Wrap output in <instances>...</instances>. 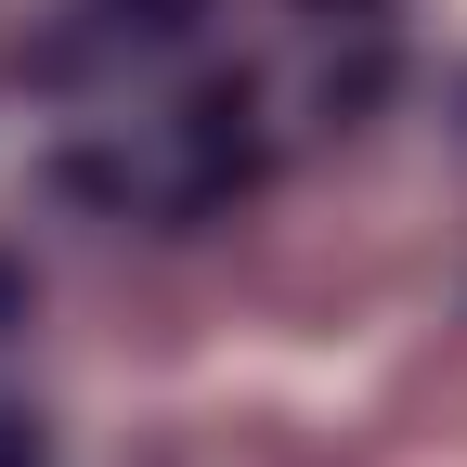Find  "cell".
<instances>
[{
	"instance_id": "cell-1",
	"label": "cell",
	"mask_w": 467,
	"mask_h": 467,
	"mask_svg": "<svg viewBox=\"0 0 467 467\" xmlns=\"http://www.w3.org/2000/svg\"><path fill=\"white\" fill-rule=\"evenodd\" d=\"M195 14H208V0H104L91 26H104V39H182Z\"/></svg>"
},
{
	"instance_id": "cell-2",
	"label": "cell",
	"mask_w": 467,
	"mask_h": 467,
	"mask_svg": "<svg viewBox=\"0 0 467 467\" xmlns=\"http://www.w3.org/2000/svg\"><path fill=\"white\" fill-rule=\"evenodd\" d=\"M0 467H52V441H39V416H14V402H0Z\"/></svg>"
},
{
	"instance_id": "cell-3",
	"label": "cell",
	"mask_w": 467,
	"mask_h": 467,
	"mask_svg": "<svg viewBox=\"0 0 467 467\" xmlns=\"http://www.w3.org/2000/svg\"><path fill=\"white\" fill-rule=\"evenodd\" d=\"M389 0H312V26H377Z\"/></svg>"
},
{
	"instance_id": "cell-4",
	"label": "cell",
	"mask_w": 467,
	"mask_h": 467,
	"mask_svg": "<svg viewBox=\"0 0 467 467\" xmlns=\"http://www.w3.org/2000/svg\"><path fill=\"white\" fill-rule=\"evenodd\" d=\"M14 299H26V285H14V260H0V312H14Z\"/></svg>"
}]
</instances>
